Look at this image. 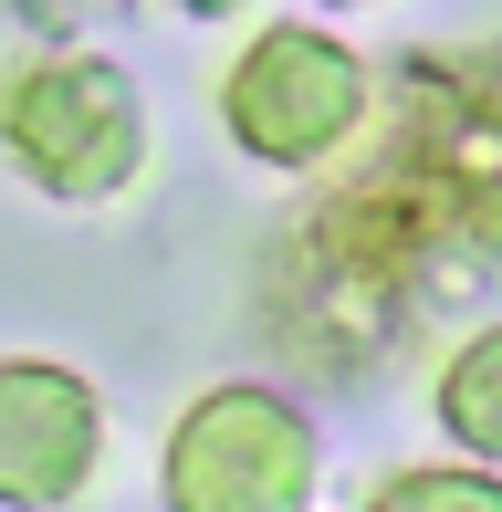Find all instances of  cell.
Here are the masks:
<instances>
[{
    "instance_id": "cell-1",
    "label": "cell",
    "mask_w": 502,
    "mask_h": 512,
    "mask_svg": "<svg viewBox=\"0 0 502 512\" xmlns=\"http://www.w3.org/2000/svg\"><path fill=\"white\" fill-rule=\"evenodd\" d=\"M0 136H11V168L42 199L105 209L147 168V95L105 53H21L11 95H0Z\"/></svg>"
},
{
    "instance_id": "cell-2",
    "label": "cell",
    "mask_w": 502,
    "mask_h": 512,
    "mask_svg": "<svg viewBox=\"0 0 502 512\" xmlns=\"http://www.w3.org/2000/svg\"><path fill=\"white\" fill-rule=\"evenodd\" d=\"M325 450L314 418L251 377H220L178 408L168 450H157V502L168 512H314Z\"/></svg>"
},
{
    "instance_id": "cell-3",
    "label": "cell",
    "mask_w": 502,
    "mask_h": 512,
    "mask_svg": "<svg viewBox=\"0 0 502 512\" xmlns=\"http://www.w3.org/2000/svg\"><path fill=\"white\" fill-rule=\"evenodd\" d=\"M367 126V63L325 21H262L220 74V136L262 168H314Z\"/></svg>"
},
{
    "instance_id": "cell-4",
    "label": "cell",
    "mask_w": 502,
    "mask_h": 512,
    "mask_svg": "<svg viewBox=\"0 0 502 512\" xmlns=\"http://www.w3.org/2000/svg\"><path fill=\"white\" fill-rule=\"evenodd\" d=\"M105 471V398L53 356L0 366V502L11 512H63Z\"/></svg>"
},
{
    "instance_id": "cell-5",
    "label": "cell",
    "mask_w": 502,
    "mask_h": 512,
    "mask_svg": "<svg viewBox=\"0 0 502 512\" xmlns=\"http://www.w3.org/2000/svg\"><path fill=\"white\" fill-rule=\"evenodd\" d=\"M440 429H450V450H471L482 471H502V324H482V335H461L450 345V366H440Z\"/></svg>"
},
{
    "instance_id": "cell-6",
    "label": "cell",
    "mask_w": 502,
    "mask_h": 512,
    "mask_svg": "<svg viewBox=\"0 0 502 512\" xmlns=\"http://www.w3.org/2000/svg\"><path fill=\"white\" fill-rule=\"evenodd\" d=\"M356 512H502V471H482V460H419V471H387Z\"/></svg>"
}]
</instances>
